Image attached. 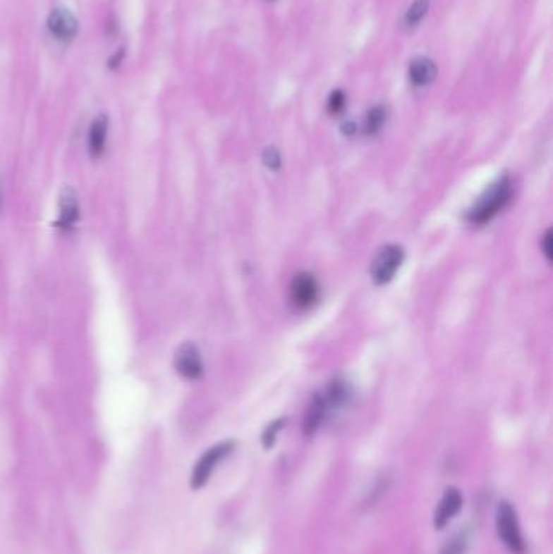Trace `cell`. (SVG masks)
<instances>
[{
    "mask_svg": "<svg viewBox=\"0 0 553 554\" xmlns=\"http://www.w3.org/2000/svg\"><path fill=\"white\" fill-rule=\"evenodd\" d=\"M232 449H234V443L224 441L206 450L197 464H195L192 478H190L195 490H198V488H202L208 483L209 476L213 475V472L216 470V467L232 453Z\"/></svg>",
    "mask_w": 553,
    "mask_h": 554,
    "instance_id": "3957f363",
    "label": "cell"
},
{
    "mask_svg": "<svg viewBox=\"0 0 553 554\" xmlns=\"http://www.w3.org/2000/svg\"><path fill=\"white\" fill-rule=\"evenodd\" d=\"M344 106H346L344 92L339 90L332 92V96H329L328 99V111L332 113H339L344 109Z\"/></svg>",
    "mask_w": 553,
    "mask_h": 554,
    "instance_id": "e0dca14e",
    "label": "cell"
},
{
    "mask_svg": "<svg viewBox=\"0 0 553 554\" xmlns=\"http://www.w3.org/2000/svg\"><path fill=\"white\" fill-rule=\"evenodd\" d=\"M437 77V67L435 63L428 59H417L411 63L409 68V78L415 86H425L432 83Z\"/></svg>",
    "mask_w": 553,
    "mask_h": 554,
    "instance_id": "7c38bea8",
    "label": "cell"
},
{
    "mask_svg": "<svg viewBox=\"0 0 553 554\" xmlns=\"http://www.w3.org/2000/svg\"><path fill=\"white\" fill-rule=\"evenodd\" d=\"M284 425H286V418H278V420L269 423V425L265 428V431L262 434V444L265 449L273 448V444L276 443V438H278V434L281 430H283Z\"/></svg>",
    "mask_w": 553,
    "mask_h": 554,
    "instance_id": "9a60e30c",
    "label": "cell"
},
{
    "mask_svg": "<svg viewBox=\"0 0 553 554\" xmlns=\"http://www.w3.org/2000/svg\"><path fill=\"white\" fill-rule=\"evenodd\" d=\"M107 130H109V122L106 116H97L93 123H91L88 132V149L91 157H101L104 154L106 143H107Z\"/></svg>",
    "mask_w": 553,
    "mask_h": 554,
    "instance_id": "30bf717a",
    "label": "cell"
},
{
    "mask_svg": "<svg viewBox=\"0 0 553 554\" xmlns=\"http://www.w3.org/2000/svg\"><path fill=\"white\" fill-rule=\"evenodd\" d=\"M0 204H2V195H0Z\"/></svg>",
    "mask_w": 553,
    "mask_h": 554,
    "instance_id": "d6986e66",
    "label": "cell"
},
{
    "mask_svg": "<svg viewBox=\"0 0 553 554\" xmlns=\"http://www.w3.org/2000/svg\"><path fill=\"white\" fill-rule=\"evenodd\" d=\"M497 531L500 540L513 554H524L525 545L519 529L516 510L506 501L500 503L497 509Z\"/></svg>",
    "mask_w": 553,
    "mask_h": 554,
    "instance_id": "7a4b0ae2",
    "label": "cell"
},
{
    "mask_svg": "<svg viewBox=\"0 0 553 554\" xmlns=\"http://www.w3.org/2000/svg\"><path fill=\"white\" fill-rule=\"evenodd\" d=\"M174 367L182 378L195 381L203 374V360L198 347L192 342H183L174 357Z\"/></svg>",
    "mask_w": 553,
    "mask_h": 554,
    "instance_id": "5b68a950",
    "label": "cell"
},
{
    "mask_svg": "<svg viewBox=\"0 0 553 554\" xmlns=\"http://www.w3.org/2000/svg\"><path fill=\"white\" fill-rule=\"evenodd\" d=\"M427 10L428 0H415V2L412 4V7L408 10V13H406V25H408L409 28H414V26H417V23L424 18Z\"/></svg>",
    "mask_w": 553,
    "mask_h": 554,
    "instance_id": "5bb4252c",
    "label": "cell"
},
{
    "mask_svg": "<svg viewBox=\"0 0 553 554\" xmlns=\"http://www.w3.org/2000/svg\"><path fill=\"white\" fill-rule=\"evenodd\" d=\"M59 221L57 226L63 230H70L75 226V222L78 221L80 216V204L77 193L72 188H63L61 195V201H59Z\"/></svg>",
    "mask_w": 553,
    "mask_h": 554,
    "instance_id": "9c48e42d",
    "label": "cell"
},
{
    "mask_svg": "<svg viewBox=\"0 0 553 554\" xmlns=\"http://www.w3.org/2000/svg\"><path fill=\"white\" fill-rule=\"evenodd\" d=\"M328 415L329 412L323 395L322 394L313 395L310 405H308L305 410V417H303V433H305L307 436H310V434L315 433L318 428L322 426V423Z\"/></svg>",
    "mask_w": 553,
    "mask_h": 554,
    "instance_id": "8fae6325",
    "label": "cell"
},
{
    "mask_svg": "<svg viewBox=\"0 0 553 554\" xmlns=\"http://www.w3.org/2000/svg\"><path fill=\"white\" fill-rule=\"evenodd\" d=\"M542 250H544L545 257L552 258V230H547V233L542 238Z\"/></svg>",
    "mask_w": 553,
    "mask_h": 554,
    "instance_id": "ac0fdd59",
    "label": "cell"
},
{
    "mask_svg": "<svg viewBox=\"0 0 553 554\" xmlns=\"http://www.w3.org/2000/svg\"><path fill=\"white\" fill-rule=\"evenodd\" d=\"M404 261V250L399 245H387L377 253L373 259L370 276L377 285H384L393 279Z\"/></svg>",
    "mask_w": 553,
    "mask_h": 554,
    "instance_id": "277c9868",
    "label": "cell"
},
{
    "mask_svg": "<svg viewBox=\"0 0 553 554\" xmlns=\"http://www.w3.org/2000/svg\"><path fill=\"white\" fill-rule=\"evenodd\" d=\"M263 162H265V166L268 167V169L278 171L279 167H281V154L278 153V149L273 148V146H269V148L265 149Z\"/></svg>",
    "mask_w": 553,
    "mask_h": 554,
    "instance_id": "2e32d148",
    "label": "cell"
},
{
    "mask_svg": "<svg viewBox=\"0 0 553 554\" xmlns=\"http://www.w3.org/2000/svg\"><path fill=\"white\" fill-rule=\"evenodd\" d=\"M49 32L61 42H70L77 36L78 21L67 8L57 7L49 13L47 18Z\"/></svg>",
    "mask_w": 553,
    "mask_h": 554,
    "instance_id": "52a82bcc",
    "label": "cell"
},
{
    "mask_svg": "<svg viewBox=\"0 0 553 554\" xmlns=\"http://www.w3.org/2000/svg\"><path fill=\"white\" fill-rule=\"evenodd\" d=\"M384 121H387V111L382 106H377V107H372L370 111H368L367 117H365V122H364V132L367 135H375L378 133L382 127L384 125Z\"/></svg>",
    "mask_w": 553,
    "mask_h": 554,
    "instance_id": "4fadbf2b",
    "label": "cell"
},
{
    "mask_svg": "<svg viewBox=\"0 0 553 554\" xmlns=\"http://www.w3.org/2000/svg\"><path fill=\"white\" fill-rule=\"evenodd\" d=\"M320 295V285L310 273H299L291 284V300L297 308L305 309L315 305Z\"/></svg>",
    "mask_w": 553,
    "mask_h": 554,
    "instance_id": "8992f818",
    "label": "cell"
},
{
    "mask_svg": "<svg viewBox=\"0 0 553 554\" xmlns=\"http://www.w3.org/2000/svg\"><path fill=\"white\" fill-rule=\"evenodd\" d=\"M461 506H463V496H461V493L456 488H448V490L443 493L440 503H438L435 509V514H433V525H435L437 529H443V527L459 512Z\"/></svg>",
    "mask_w": 553,
    "mask_h": 554,
    "instance_id": "ba28073f",
    "label": "cell"
},
{
    "mask_svg": "<svg viewBox=\"0 0 553 554\" xmlns=\"http://www.w3.org/2000/svg\"><path fill=\"white\" fill-rule=\"evenodd\" d=\"M513 198V183L509 177H500L487 187L468 213V221L474 226H484L500 214Z\"/></svg>",
    "mask_w": 553,
    "mask_h": 554,
    "instance_id": "6da1fadb",
    "label": "cell"
}]
</instances>
